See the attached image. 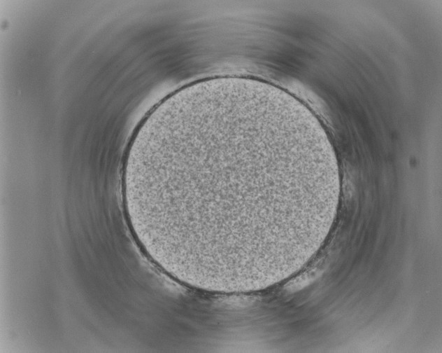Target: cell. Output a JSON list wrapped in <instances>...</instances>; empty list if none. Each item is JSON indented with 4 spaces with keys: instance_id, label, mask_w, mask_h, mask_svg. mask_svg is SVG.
Here are the masks:
<instances>
[{
    "instance_id": "1",
    "label": "cell",
    "mask_w": 442,
    "mask_h": 353,
    "mask_svg": "<svg viewBox=\"0 0 442 353\" xmlns=\"http://www.w3.org/2000/svg\"><path fill=\"white\" fill-rule=\"evenodd\" d=\"M308 181L301 139L259 111H207L147 145L144 188L159 243L210 265L241 267L275 250L288 200Z\"/></svg>"
}]
</instances>
